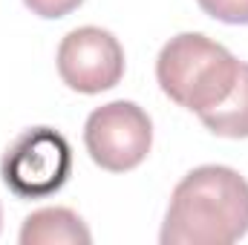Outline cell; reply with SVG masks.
Listing matches in <instances>:
<instances>
[{
  "label": "cell",
  "mask_w": 248,
  "mask_h": 245,
  "mask_svg": "<svg viewBox=\"0 0 248 245\" xmlns=\"http://www.w3.org/2000/svg\"><path fill=\"white\" fill-rule=\"evenodd\" d=\"M248 234V182L225 165H202L173 187L162 245H231Z\"/></svg>",
  "instance_id": "obj_1"
},
{
  "label": "cell",
  "mask_w": 248,
  "mask_h": 245,
  "mask_svg": "<svg viewBox=\"0 0 248 245\" xmlns=\"http://www.w3.org/2000/svg\"><path fill=\"white\" fill-rule=\"evenodd\" d=\"M240 75V61L217 41L182 32L170 38L156 58V81L162 92L190 113H208L222 104Z\"/></svg>",
  "instance_id": "obj_2"
},
{
  "label": "cell",
  "mask_w": 248,
  "mask_h": 245,
  "mask_svg": "<svg viewBox=\"0 0 248 245\" xmlns=\"http://www.w3.org/2000/svg\"><path fill=\"white\" fill-rule=\"evenodd\" d=\"M72 173V147L55 127L23 130L3 153L0 176L17 199H46Z\"/></svg>",
  "instance_id": "obj_3"
},
{
  "label": "cell",
  "mask_w": 248,
  "mask_h": 245,
  "mask_svg": "<svg viewBox=\"0 0 248 245\" xmlns=\"http://www.w3.org/2000/svg\"><path fill=\"white\" fill-rule=\"evenodd\" d=\"M84 144L98 168L127 173L147 159L153 144V122L136 101H110L90 113L84 124Z\"/></svg>",
  "instance_id": "obj_4"
},
{
  "label": "cell",
  "mask_w": 248,
  "mask_h": 245,
  "mask_svg": "<svg viewBox=\"0 0 248 245\" xmlns=\"http://www.w3.org/2000/svg\"><path fill=\"white\" fill-rule=\"evenodd\" d=\"M61 81L84 95L113 90L124 75V49L119 38L101 26H78L66 32L58 46Z\"/></svg>",
  "instance_id": "obj_5"
},
{
  "label": "cell",
  "mask_w": 248,
  "mask_h": 245,
  "mask_svg": "<svg viewBox=\"0 0 248 245\" xmlns=\"http://www.w3.org/2000/svg\"><path fill=\"white\" fill-rule=\"evenodd\" d=\"M87 222L69 208H38L23 219L20 245H90Z\"/></svg>",
  "instance_id": "obj_6"
},
{
  "label": "cell",
  "mask_w": 248,
  "mask_h": 245,
  "mask_svg": "<svg viewBox=\"0 0 248 245\" xmlns=\"http://www.w3.org/2000/svg\"><path fill=\"white\" fill-rule=\"evenodd\" d=\"M199 122L214 136L222 138H248V63L240 61V75L231 95L208 113H199Z\"/></svg>",
  "instance_id": "obj_7"
},
{
  "label": "cell",
  "mask_w": 248,
  "mask_h": 245,
  "mask_svg": "<svg viewBox=\"0 0 248 245\" xmlns=\"http://www.w3.org/2000/svg\"><path fill=\"white\" fill-rule=\"evenodd\" d=\"M196 3L214 20H222L231 26H246L248 23V0H196Z\"/></svg>",
  "instance_id": "obj_8"
},
{
  "label": "cell",
  "mask_w": 248,
  "mask_h": 245,
  "mask_svg": "<svg viewBox=\"0 0 248 245\" xmlns=\"http://www.w3.org/2000/svg\"><path fill=\"white\" fill-rule=\"evenodd\" d=\"M26 9L38 17H46V20H58V17H66L69 12H75L84 0H23Z\"/></svg>",
  "instance_id": "obj_9"
},
{
  "label": "cell",
  "mask_w": 248,
  "mask_h": 245,
  "mask_svg": "<svg viewBox=\"0 0 248 245\" xmlns=\"http://www.w3.org/2000/svg\"><path fill=\"white\" fill-rule=\"evenodd\" d=\"M0 222H3V211H0Z\"/></svg>",
  "instance_id": "obj_10"
}]
</instances>
